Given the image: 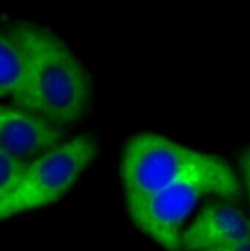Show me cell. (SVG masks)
Returning a JSON list of instances; mask_svg holds the SVG:
<instances>
[{
    "instance_id": "1",
    "label": "cell",
    "mask_w": 250,
    "mask_h": 251,
    "mask_svg": "<svg viewBox=\"0 0 250 251\" xmlns=\"http://www.w3.org/2000/svg\"><path fill=\"white\" fill-rule=\"evenodd\" d=\"M7 33L29 66L34 112L61 127L80 121L89 108L91 77L66 41L42 25L28 21L14 22Z\"/></svg>"
},
{
    "instance_id": "2",
    "label": "cell",
    "mask_w": 250,
    "mask_h": 251,
    "mask_svg": "<svg viewBox=\"0 0 250 251\" xmlns=\"http://www.w3.org/2000/svg\"><path fill=\"white\" fill-rule=\"evenodd\" d=\"M121 171L126 198L189 182L203 184L226 200L241 194L239 179L225 160L155 133L138 134L127 143Z\"/></svg>"
},
{
    "instance_id": "3",
    "label": "cell",
    "mask_w": 250,
    "mask_h": 251,
    "mask_svg": "<svg viewBox=\"0 0 250 251\" xmlns=\"http://www.w3.org/2000/svg\"><path fill=\"white\" fill-rule=\"evenodd\" d=\"M97 141L80 135L27 164L15 188L0 200V221L61 199L95 159Z\"/></svg>"
},
{
    "instance_id": "4",
    "label": "cell",
    "mask_w": 250,
    "mask_h": 251,
    "mask_svg": "<svg viewBox=\"0 0 250 251\" xmlns=\"http://www.w3.org/2000/svg\"><path fill=\"white\" fill-rule=\"evenodd\" d=\"M208 194L212 192L205 185L189 182L126 198V201L133 222L144 234L166 251H183V223L199 200Z\"/></svg>"
},
{
    "instance_id": "5",
    "label": "cell",
    "mask_w": 250,
    "mask_h": 251,
    "mask_svg": "<svg viewBox=\"0 0 250 251\" xmlns=\"http://www.w3.org/2000/svg\"><path fill=\"white\" fill-rule=\"evenodd\" d=\"M64 130L41 115L0 104V149L26 162L64 143Z\"/></svg>"
},
{
    "instance_id": "6",
    "label": "cell",
    "mask_w": 250,
    "mask_h": 251,
    "mask_svg": "<svg viewBox=\"0 0 250 251\" xmlns=\"http://www.w3.org/2000/svg\"><path fill=\"white\" fill-rule=\"evenodd\" d=\"M249 238L250 220L241 210L226 203H211L182 233V250L206 251Z\"/></svg>"
},
{
    "instance_id": "7",
    "label": "cell",
    "mask_w": 250,
    "mask_h": 251,
    "mask_svg": "<svg viewBox=\"0 0 250 251\" xmlns=\"http://www.w3.org/2000/svg\"><path fill=\"white\" fill-rule=\"evenodd\" d=\"M0 98L34 112V88L29 66L7 32L0 30ZM35 113V112H34Z\"/></svg>"
},
{
    "instance_id": "8",
    "label": "cell",
    "mask_w": 250,
    "mask_h": 251,
    "mask_svg": "<svg viewBox=\"0 0 250 251\" xmlns=\"http://www.w3.org/2000/svg\"><path fill=\"white\" fill-rule=\"evenodd\" d=\"M27 164L0 149V200L15 188Z\"/></svg>"
},
{
    "instance_id": "9",
    "label": "cell",
    "mask_w": 250,
    "mask_h": 251,
    "mask_svg": "<svg viewBox=\"0 0 250 251\" xmlns=\"http://www.w3.org/2000/svg\"><path fill=\"white\" fill-rule=\"evenodd\" d=\"M206 251H250V238L222 245Z\"/></svg>"
},
{
    "instance_id": "10",
    "label": "cell",
    "mask_w": 250,
    "mask_h": 251,
    "mask_svg": "<svg viewBox=\"0 0 250 251\" xmlns=\"http://www.w3.org/2000/svg\"><path fill=\"white\" fill-rule=\"evenodd\" d=\"M241 165H242L244 180H245L250 199V148L247 149L244 151L241 157Z\"/></svg>"
}]
</instances>
